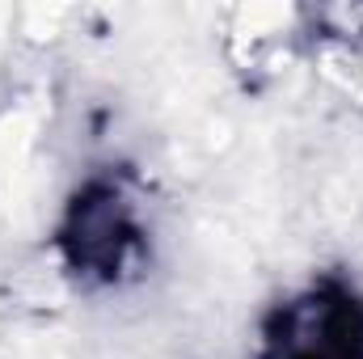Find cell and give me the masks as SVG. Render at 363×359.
I'll return each instance as SVG.
<instances>
[{
    "label": "cell",
    "instance_id": "cell-1",
    "mask_svg": "<svg viewBox=\"0 0 363 359\" xmlns=\"http://www.w3.org/2000/svg\"><path fill=\"white\" fill-rule=\"evenodd\" d=\"M77 258H85L89 267H114L127 241V224H123V207L114 194H101L85 203V211L77 216Z\"/></svg>",
    "mask_w": 363,
    "mask_h": 359
}]
</instances>
